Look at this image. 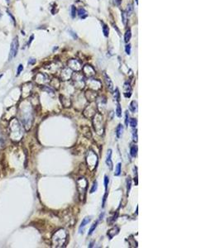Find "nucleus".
<instances>
[{
    "label": "nucleus",
    "mask_w": 221,
    "mask_h": 248,
    "mask_svg": "<svg viewBox=\"0 0 221 248\" xmlns=\"http://www.w3.org/2000/svg\"><path fill=\"white\" fill-rule=\"evenodd\" d=\"M2 76H3V74H0V79H1Z\"/></svg>",
    "instance_id": "35"
},
{
    "label": "nucleus",
    "mask_w": 221,
    "mask_h": 248,
    "mask_svg": "<svg viewBox=\"0 0 221 248\" xmlns=\"http://www.w3.org/2000/svg\"><path fill=\"white\" fill-rule=\"evenodd\" d=\"M28 63L30 65H33V64H35V63H36V60L35 59H30Z\"/></svg>",
    "instance_id": "31"
},
{
    "label": "nucleus",
    "mask_w": 221,
    "mask_h": 248,
    "mask_svg": "<svg viewBox=\"0 0 221 248\" xmlns=\"http://www.w3.org/2000/svg\"><path fill=\"white\" fill-rule=\"evenodd\" d=\"M18 38L17 37H15L14 39L12 40V42L11 43V47H10V53H9V61H11L13 58H14L17 54V51H18Z\"/></svg>",
    "instance_id": "2"
},
{
    "label": "nucleus",
    "mask_w": 221,
    "mask_h": 248,
    "mask_svg": "<svg viewBox=\"0 0 221 248\" xmlns=\"http://www.w3.org/2000/svg\"><path fill=\"white\" fill-rule=\"evenodd\" d=\"M23 70V65H19L18 68H17V75H19V74H21V72Z\"/></svg>",
    "instance_id": "25"
},
{
    "label": "nucleus",
    "mask_w": 221,
    "mask_h": 248,
    "mask_svg": "<svg viewBox=\"0 0 221 248\" xmlns=\"http://www.w3.org/2000/svg\"><path fill=\"white\" fill-rule=\"evenodd\" d=\"M122 132H123V126H122L121 124H119L118 126V128H116V135H117V137H118V138H119L121 137Z\"/></svg>",
    "instance_id": "12"
},
{
    "label": "nucleus",
    "mask_w": 221,
    "mask_h": 248,
    "mask_svg": "<svg viewBox=\"0 0 221 248\" xmlns=\"http://www.w3.org/2000/svg\"><path fill=\"white\" fill-rule=\"evenodd\" d=\"M9 128H10V137L12 141H18V140L22 137V131H21V127L19 124V122L17 121L16 118H13L9 124Z\"/></svg>",
    "instance_id": "1"
},
{
    "label": "nucleus",
    "mask_w": 221,
    "mask_h": 248,
    "mask_svg": "<svg viewBox=\"0 0 221 248\" xmlns=\"http://www.w3.org/2000/svg\"><path fill=\"white\" fill-rule=\"evenodd\" d=\"M107 195H108V193H105V196H103V203H102V208H105V202H106Z\"/></svg>",
    "instance_id": "29"
},
{
    "label": "nucleus",
    "mask_w": 221,
    "mask_h": 248,
    "mask_svg": "<svg viewBox=\"0 0 221 248\" xmlns=\"http://www.w3.org/2000/svg\"><path fill=\"white\" fill-rule=\"evenodd\" d=\"M127 13H126V12H124V11H123L122 12V20H123V22H124V25H126L127 24Z\"/></svg>",
    "instance_id": "18"
},
{
    "label": "nucleus",
    "mask_w": 221,
    "mask_h": 248,
    "mask_svg": "<svg viewBox=\"0 0 221 248\" xmlns=\"http://www.w3.org/2000/svg\"><path fill=\"white\" fill-rule=\"evenodd\" d=\"M75 12H76V11H75V6H72V7H71V17H73V18H75Z\"/></svg>",
    "instance_id": "24"
},
{
    "label": "nucleus",
    "mask_w": 221,
    "mask_h": 248,
    "mask_svg": "<svg viewBox=\"0 0 221 248\" xmlns=\"http://www.w3.org/2000/svg\"><path fill=\"white\" fill-rule=\"evenodd\" d=\"M133 141H134V142H138V134H137V130L133 131Z\"/></svg>",
    "instance_id": "26"
},
{
    "label": "nucleus",
    "mask_w": 221,
    "mask_h": 248,
    "mask_svg": "<svg viewBox=\"0 0 221 248\" xmlns=\"http://www.w3.org/2000/svg\"><path fill=\"white\" fill-rule=\"evenodd\" d=\"M121 173V163H119L116 165V169H115V172H114V175L116 176H119Z\"/></svg>",
    "instance_id": "15"
},
{
    "label": "nucleus",
    "mask_w": 221,
    "mask_h": 248,
    "mask_svg": "<svg viewBox=\"0 0 221 248\" xmlns=\"http://www.w3.org/2000/svg\"><path fill=\"white\" fill-rule=\"evenodd\" d=\"M127 184H128V186H127V191H128V193H129V191H130V189H131V179L128 178V181H127Z\"/></svg>",
    "instance_id": "28"
},
{
    "label": "nucleus",
    "mask_w": 221,
    "mask_h": 248,
    "mask_svg": "<svg viewBox=\"0 0 221 248\" xmlns=\"http://www.w3.org/2000/svg\"><path fill=\"white\" fill-rule=\"evenodd\" d=\"M97 225H98V221L92 225V227H90V229H89V233H88L89 235H92L93 232H94V230H95V228L97 227Z\"/></svg>",
    "instance_id": "17"
},
{
    "label": "nucleus",
    "mask_w": 221,
    "mask_h": 248,
    "mask_svg": "<svg viewBox=\"0 0 221 248\" xmlns=\"http://www.w3.org/2000/svg\"><path fill=\"white\" fill-rule=\"evenodd\" d=\"M68 65H69L70 68H71L74 70H80L82 69L80 62L78 61H75V60H70L68 62Z\"/></svg>",
    "instance_id": "5"
},
{
    "label": "nucleus",
    "mask_w": 221,
    "mask_h": 248,
    "mask_svg": "<svg viewBox=\"0 0 221 248\" xmlns=\"http://www.w3.org/2000/svg\"><path fill=\"white\" fill-rule=\"evenodd\" d=\"M131 31L128 29L127 31H126V33H125V36H124V41H125V42H129V40L131 39Z\"/></svg>",
    "instance_id": "14"
},
{
    "label": "nucleus",
    "mask_w": 221,
    "mask_h": 248,
    "mask_svg": "<svg viewBox=\"0 0 221 248\" xmlns=\"http://www.w3.org/2000/svg\"><path fill=\"white\" fill-rule=\"evenodd\" d=\"M70 35L74 37V39L77 38V36H76V34H75V32H73V31H70Z\"/></svg>",
    "instance_id": "32"
},
{
    "label": "nucleus",
    "mask_w": 221,
    "mask_h": 248,
    "mask_svg": "<svg viewBox=\"0 0 221 248\" xmlns=\"http://www.w3.org/2000/svg\"><path fill=\"white\" fill-rule=\"evenodd\" d=\"M105 82H106V84H107V85H108V87L109 88V90H113V88H114V85H113V83H112V81L110 80V79L108 77V76L105 75Z\"/></svg>",
    "instance_id": "11"
},
{
    "label": "nucleus",
    "mask_w": 221,
    "mask_h": 248,
    "mask_svg": "<svg viewBox=\"0 0 221 248\" xmlns=\"http://www.w3.org/2000/svg\"><path fill=\"white\" fill-rule=\"evenodd\" d=\"M108 185H109V177L105 175V190L107 191V189H108Z\"/></svg>",
    "instance_id": "23"
},
{
    "label": "nucleus",
    "mask_w": 221,
    "mask_h": 248,
    "mask_svg": "<svg viewBox=\"0 0 221 248\" xmlns=\"http://www.w3.org/2000/svg\"><path fill=\"white\" fill-rule=\"evenodd\" d=\"M130 126L132 128H136V126H137V124H138V121H137V119L136 118H132L130 120Z\"/></svg>",
    "instance_id": "20"
},
{
    "label": "nucleus",
    "mask_w": 221,
    "mask_h": 248,
    "mask_svg": "<svg viewBox=\"0 0 221 248\" xmlns=\"http://www.w3.org/2000/svg\"><path fill=\"white\" fill-rule=\"evenodd\" d=\"M97 189H98V183H97V181L95 180V181H94V184H93L92 189H91V190H90V193H94V192L97 190Z\"/></svg>",
    "instance_id": "19"
},
{
    "label": "nucleus",
    "mask_w": 221,
    "mask_h": 248,
    "mask_svg": "<svg viewBox=\"0 0 221 248\" xmlns=\"http://www.w3.org/2000/svg\"><path fill=\"white\" fill-rule=\"evenodd\" d=\"M136 3H137V4L138 3V0H136Z\"/></svg>",
    "instance_id": "36"
},
{
    "label": "nucleus",
    "mask_w": 221,
    "mask_h": 248,
    "mask_svg": "<svg viewBox=\"0 0 221 248\" xmlns=\"http://www.w3.org/2000/svg\"><path fill=\"white\" fill-rule=\"evenodd\" d=\"M7 1H8V2H9V0H7Z\"/></svg>",
    "instance_id": "37"
},
{
    "label": "nucleus",
    "mask_w": 221,
    "mask_h": 248,
    "mask_svg": "<svg viewBox=\"0 0 221 248\" xmlns=\"http://www.w3.org/2000/svg\"><path fill=\"white\" fill-rule=\"evenodd\" d=\"M70 72V70H68V69H65V70H63V71H62V74H61V78L64 79V80H66V79H68L70 77V74H68Z\"/></svg>",
    "instance_id": "8"
},
{
    "label": "nucleus",
    "mask_w": 221,
    "mask_h": 248,
    "mask_svg": "<svg viewBox=\"0 0 221 248\" xmlns=\"http://www.w3.org/2000/svg\"><path fill=\"white\" fill-rule=\"evenodd\" d=\"M125 51H126V53H127L128 55H129V54L131 53V46L129 44L125 46Z\"/></svg>",
    "instance_id": "27"
},
{
    "label": "nucleus",
    "mask_w": 221,
    "mask_h": 248,
    "mask_svg": "<svg viewBox=\"0 0 221 248\" xmlns=\"http://www.w3.org/2000/svg\"><path fill=\"white\" fill-rule=\"evenodd\" d=\"M34 38V36L32 35V36H31V37H30V40H29V42H28V45H30L31 44V41H32V39Z\"/></svg>",
    "instance_id": "34"
},
{
    "label": "nucleus",
    "mask_w": 221,
    "mask_h": 248,
    "mask_svg": "<svg viewBox=\"0 0 221 248\" xmlns=\"http://www.w3.org/2000/svg\"><path fill=\"white\" fill-rule=\"evenodd\" d=\"M129 109H130L131 112H137V110H138V103L136 101H132V102H131V103H130Z\"/></svg>",
    "instance_id": "9"
},
{
    "label": "nucleus",
    "mask_w": 221,
    "mask_h": 248,
    "mask_svg": "<svg viewBox=\"0 0 221 248\" xmlns=\"http://www.w3.org/2000/svg\"><path fill=\"white\" fill-rule=\"evenodd\" d=\"M65 233H66V232H65L64 230L61 229V230H59V231H57V232L53 235V237H52V242H53L54 244H55L56 246H61L63 244H64V241H62L63 238L61 239V237H62V236L64 235Z\"/></svg>",
    "instance_id": "3"
},
{
    "label": "nucleus",
    "mask_w": 221,
    "mask_h": 248,
    "mask_svg": "<svg viewBox=\"0 0 221 248\" xmlns=\"http://www.w3.org/2000/svg\"><path fill=\"white\" fill-rule=\"evenodd\" d=\"M89 222H90V218H89V217L84 218L83 219L82 223H81L80 226V230L82 229V228H84L85 226H86V224H88Z\"/></svg>",
    "instance_id": "10"
},
{
    "label": "nucleus",
    "mask_w": 221,
    "mask_h": 248,
    "mask_svg": "<svg viewBox=\"0 0 221 248\" xmlns=\"http://www.w3.org/2000/svg\"><path fill=\"white\" fill-rule=\"evenodd\" d=\"M125 125L128 126V112H126V116H125Z\"/></svg>",
    "instance_id": "30"
},
{
    "label": "nucleus",
    "mask_w": 221,
    "mask_h": 248,
    "mask_svg": "<svg viewBox=\"0 0 221 248\" xmlns=\"http://www.w3.org/2000/svg\"><path fill=\"white\" fill-rule=\"evenodd\" d=\"M86 11H85L84 8H80V9L78 10V15L80 17H84L85 16H86Z\"/></svg>",
    "instance_id": "16"
},
{
    "label": "nucleus",
    "mask_w": 221,
    "mask_h": 248,
    "mask_svg": "<svg viewBox=\"0 0 221 248\" xmlns=\"http://www.w3.org/2000/svg\"><path fill=\"white\" fill-rule=\"evenodd\" d=\"M35 81L38 84H44L47 81V76L42 73L37 74L35 77Z\"/></svg>",
    "instance_id": "6"
},
{
    "label": "nucleus",
    "mask_w": 221,
    "mask_h": 248,
    "mask_svg": "<svg viewBox=\"0 0 221 248\" xmlns=\"http://www.w3.org/2000/svg\"><path fill=\"white\" fill-rule=\"evenodd\" d=\"M31 89H32V86H31V84H30V83L25 84L22 85V97H23V98L28 97L31 94Z\"/></svg>",
    "instance_id": "4"
},
{
    "label": "nucleus",
    "mask_w": 221,
    "mask_h": 248,
    "mask_svg": "<svg viewBox=\"0 0 221 248\" xmlns=\"http://www.w3.org/2000/svg\"><path fill=\"white\" fill-rule=\"evenodd\" d=\"M111 156H112V150L109 149L108 151V155H107V159H106V164L109 166L110 170H113V162L111 160Z\"/></svg>",
    "instance_id": "7"
},
{
    "label": "nucleus",
    "mask_w": 221,
    "mask_h": 248,
    "mask_svg": "<svg viewBox=\"0 0 221 248\" xmlns=\"http://www.w3.org/2000/svg\"><path fill=\"white\" fill-rule=\"evenodd\" d=\"M121 112H122V110H121V107H120V104L118 103V105H117V110H116V114L117 116L120 118L121 117Z\"/></svg>",
    "instance_id": "21"
},
{
    "label": "nucleus",
    "mask_w": 221,
    "mask_h": 248,
    "mask_svg": "<svg viewBox=\"0 0 221 248\" xmlns=\"http://www.w3.org/2000/svg\"><path fill=\"white\" fill-rule=\"evenodd\" d=\"M137 151H138V148L136 146H133L131 147V150H130V154L133 157H135L137 156Z\"/></svg>",
    "instance_id": "13"
},
{
    "label": "nucleus",
    "mask_w": 221,
    "mask_h": 248,
    "mask_svg": "<svg viewBox=\"0 0 221 248\" xmlns=\"http://www.w3.org/2000/svg\"><path fill=\"white\" fill-rule=\"evenodd\" d=\"M114 3L116 4V5H120L121 0H114Z\"/></svg>",
    "instance_id": "33"
},
{
    "label": "nucleus",
    "mask_w": 221,
    "mask_h": 248,
    "mask_svg": "<svg viewBox=\"0 0 221 248\" xmlns=\"http://www.w3.org/2000/svg\"><path fill=\"white\" fill-rule=\"evenodd\" d=\"M103 34H105V37H108V35H109V28H108V26L106 25H103Z\"/></svg>",
    "instance_id": "22"
}]
</instances>
